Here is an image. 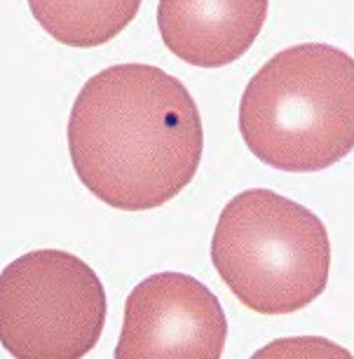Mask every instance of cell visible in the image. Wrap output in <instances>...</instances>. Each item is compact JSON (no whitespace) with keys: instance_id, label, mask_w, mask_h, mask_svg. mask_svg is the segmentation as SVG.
<instances>
[{"instance_id":"1","label":"cell","mask_w":354,"mask_h":359,"mask_svg":"<svg viewBox=\"0 0 354 359\" xmlns=\"http://www.w3.org/2000/svg\"><path fill=\"white\" fill-rule=\"evenodd\" d=\"M204 130L179 78L151 64L92 76L68 118V153L94 198L122 212L174 200L200 169Z\"/></svg>"},{"instance_id":"2","label":"cell","mask_w":354,"mask_h":359,"mask_svg":"<svg viewBox=\"0 0 354 359\" xmlns=\"http://www.w3.org/2000/svg\"><path fill=\"white\" fill-rule=\"evenodd\" d=\"M240 134L279 172H322L347 158L354 151V59L326 43L277 52L242 94Z\"/></svg>"},{"instance_id":"3","label":"cell","mask_w":354,"mask_h":359,"mask_svg":"<svg viewBox=\"0 0 354 359\" xmlns=\"http://www.w3.org/2000/svg\"><path fill=\"white\" fill-rule=\"evenodd\" d=\"M211 261L242 306L258 315H291L329 284V230L308 207L251 188L223 207Z\"/></svg>"},{"instance_id":"4","label":"cell","mask_w":354,"mask_h":359,"mask_svg":"<svg viewBox=\"0 0 354 359\" xmlns=\"http://www.w3.org/2000/svg\"><path fill=\"white\" fill-rule=\"evenodd\" d=\"M106 313L97 273L61 249L19 256L0 277V341L15 359H83Z\"/></svg>"},{"instance_id":"5","label":"cell","mask_w":354,"mask_h":359,"mask_svg":"<svg viewBox=\"0 0 354 359\" xmlns=\"http://www.w3.org/2000/svg\"><path fill=\"white\" fill-rule=\"evenodd\" d=\"M228 320L200 280L158 273L132 289L115 359H221Z\"/></svg>"},{"instance_id":"6","label":"cell","mask_w":354,"mask_h":359,"mask_svg":"<svg viewBox=\"0 0 354 359\" xmlns=\"http://www.w3.org/2000/svg\"><path fill=\"white\" fill-rule=\"evenodd\" d=\"M268 8L270 0H160L158 29L186 64L221 69L251 50Z\"/></svg>"},{"instance_id":"7","label":"cell","mask_w":354,"mask_h":359,"mask_svg":"<svg viewBox=\"0 0 354 359\" xmlns=\"http://www.w3.org/2000/svg\"><path fill=\"white\" fill-rule=\"evenodd\" d=\"M33 19L68 47H99L139 15L141 0H29Z\"/></svg>"},{"instance_id":"8","label":"cell","mask_w":354,"mask_h":359,"mask_svg":"<svg viewBox=\"0 0 354 359\" xmlns=\"http://www.w3.org/2000/svg\"><path fill=\"white\" fill-rule=\"evenodd\" d=\"M251 359H354L350 350L322 336L277 338L261 348Z\"/></svg>"}]
</instances>
